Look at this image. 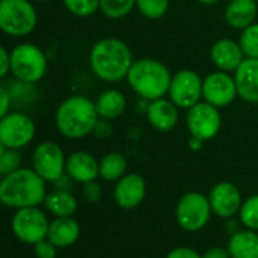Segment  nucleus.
<instances>
[{
	"mask_svg": "<svg viewBox=\"0 0 258 258\" xmlns=\"http://www.w3.org/2000/svg\"><path fill=\"white\" fill-rule=\"evenodd\" d=\"M45 180L33 168H20L0 181V201L9 209L38 207L45 201Z\"/></svg>",
	"mask_w": 258,
	"mask_h": 258,
	"instance_id": "f257e3e1",
	"label": "nucleus"
},
{
	"mask_svg": "<svg viewBox=\"0 0 258 258\" xmlns=\"http://www.w3.org/2000/svg\"><path fill=\"white\" fill-rule=\"evenodd\" d=\"M133 62L128 45L118 38L100 39L89 54L92 73L104 82H119L127 77Z\"/></svg>",
	"mask_w": 258,
	"mask_h": 258,
	"instance_id": "f03ea898",
	"label": "nucleus"
},
{
	"mask_svg": "<svg viewBox=\"0 0 258 258\" xmlns=\"http://www.w3.org/2000/svg\"><path fill=\"white\" fill-rule=\"evenodd\" d=\"M98 112L95 103L83 95H73L65 98L54 115L57 130L70 139H82L94 133L98 122Z\"/></svg>",
	"mask_w": 258,
	"mask_h": 258,
	"instance_id": "7ed1b4c3",
	"label": "nucleus"
},
{
	"mask_svg": "<svg viewBox=\"0 0 258 258\" xmlns=\"http://www.w3.org/2000/svg\"><path fill=\"white\" fill-rule=\"evenodd\" d=\"M127 82L141 98L154 101L169 94L172 74L163 62L144 57L133 62L127 74Z\"/></svg>",
	"mask_w": 258,
	"mask_h": 258,
	"instance_id": "20e7f679",
	"label": "nucleus"
},
{
	"mask_svg": "<svg viewBox=\"0 0 258 258\" xmlns=\"http://www.w3.org/2000/svg\"><path fill=\"white\" fill-rule=\"evenodd\" d=\"M38 23V14L30 0H0V27L15 38L33 32Z\"/></svg>",
	"mask_w": 258,
	"mask_h": 258,
	"instance_id": "39448f33",
	"label": "nucleus"
},
{
	"mask_svg": "<svg viewBox=\"0 0 258 258\" xmlns=\"http://www.w3.org/2000/svg\"><path fill=\"white\" fill-rule=\"evenodd\" d=\"M48 60L45 53L35 44H18L11 51V73L15 79L36 83L47 73Z\"/></svg>",
	"mask_w": 258,
	"mask_h": 258,
	"instance_id": "423d86ee",
	"label": "nucleus"
},
{
	"mask_svg": "<svg viewBox=\"0 0 258 258\" xmlns=\"http://www.w3.org/2000/svg\"><path fill=\"white\" fill-rule=\"evenodd\" d=\"M212 206L209 197L200 192H187L183 195L175 209L177 224L189 233L203 230L212 216Z\"/></svg>",
	"mask_w": 258,
	"mask_h": 258,
	"instance_id": "0eeeda50",
	"label": "nucleus"
},
{
	"mask_svg": "<svg viewBox=\"0 0 258 258\" xmlns=\"http://www.w3.org/2000/svg\"><path fill=\"white\" fill-rule=\"evenodd\" d=\"M50 222L47 215L38 207L20 209L12 216V231L26 245H36L47 239Z\"/></svg>",
	"mask_w": 258,
	"mask_h": 258,
	"instance_id": "6e6552de",
	"label": "nucleus"
},
{
	"mask_svg": "<svg viewBox=\"0 0 258 258\" xmlns=\"http://www.w3.org/2000/svg\"><path fill=\"white\" fill-rule=\"evenodd\" d=\"M35 138V122L23 112H9L0 121V145L21 150Z\"/></svg>",
	"mask_w": 258,
	"mask_h": 258,
	"instance_id": "1a4fd4ad",
	"label": "nucleus"
},
{
	"mask_svg": "<svg viewBox=\"0 0 258 258\" xmlns=\"http://www.w3.org/2000/svg\"><path fill=\"white\" fill-rule=\"evenodd\" d=\"M32 168L41 175L45 181L53 183L59 177L65 174L67 168V157L62 148L51 141L41 142L32 156Z\"/></svg>",
	"mask_w": 258,
	"mask_h": 258,
	"instance_id": "9d476101",
	"label": "nucleus"
},
{
	"mask_svg": "<svg viewBox=\"0 0 258 258\" xmlns=\"http://www.w3.org/2000/svg\"><path fill=\"white\" fill-rule=\"evenodd\" d=\"M203 79L194 70H181L172 76L169 100L181 109H190L203 98Z\"/></svg>",
	"mask_w": 258,
	"mask_h": 258,
	"instance_id": "9b49d317",
	"label": "nucleus"
},
{
	"mask_svg": "<svg viewBox=\"0 0 258 258\" xmlns=\"http://www.w3.org/2000/svg\"><path fill=\"white\" fill-rule=\"evenodd\" d=\"M186 122L190 136L200 138L203 141H210L219 133L222 118L218 107L207 101H200L189 109Z\"/></svg>",
	"mask_w": 258,
	"mask_h": 258,
	"instance_id": "f8f14e48",
	"label": "nucleus"
},
{
	"mask_svg": "<svg viewBox=\"0 0 258 258\" xmlns=\"http://www.w3.org/2000/svg\"><path fill=\"white\" fill-rule=\"evenodd\" d=\"M237 95L236 79L230 73L216 71L209 74L203 82V98L218 109L230 106Z\"/></svg>",
	"mask_w": 258,
	"mask_h": 258,
	"instance_id": "ddd939ff",
	"label": "nucleus"
},
{
	"mask_svg": "<svg viewBox=\"0 0 258 258\" xmlns=\"http://www.w3.org/2000/svg\"><path fill=\"white\" fill-rule=\"evenodd\" d=\"M209 201L212 212L224 219H230L237 215L243 204L239 187L230 181H221L215 184L210 190Z\"/></svg>",
	"mask_w": 258,
	"mask_h": 258,
	"instance_id": "4468645a",
	"label": "nucleus"
},
{
	"mask_svg": "<svg viewBox=\"0 0 258 258\" xmlns=\"http://www.w3.org/2000/svg\"><path fill=\"white\" fill-rule=\"evenodd\" d=\"M145 180L139 174H125L121 180L116 181L113 189V200L121 209L132 210L145 200Z\"/></svg>",
	"mask_w": 258,
	"mask_h": 258,
	"instance_id": "2eb2a0df",
	"label": "nucleus"
},
{
	"mask_svg": "<svg viewBox=\"0 0 258 258\" xmlns=\"http://www.w3.org/2000/svg\"><path fill=\"white\" fill-rule=\"evenodd\" d=\"M210 57L219 71H225V73L234 71L236 73L237 68L245 60V53L239 42H236L233 39L222 38V39H218L212 45Z\"/></svg>",
	"mask_w": 258,
	"mask_h": 258,
	"instance_id": "dca6fc26",
	"label": "nucleus"
},
{
	"mask_svg": "<svg viewBox=\"0 0 258 258\" xmlns=\"http://www.w3.org/2000/svg\"><path fill=\"white\" fill-rule=\"evenodd\" d=\"M65 172L76 183H91L100 177V162L86 151H74L67 157Z\"/></svg>",
	"mask_w": 258,
	"mask_h": 258,
	"instance_id": "f3484780",
	"label": "nucleus"
},
{
	"mask_svg": "<svg viewBox=\"0 0 258 258\" xmlns=\"http://www.w3.org/2000/svg\"><path fill=\"white\" fill-rule=\"evenodd\" d=\"M234 79L239 97L248 103H258V57H245Z\"/></svg>",
	"mask_w": 258,
	"mask_h": 258,
	"instance_id": "a211bd4d",
	"label": "nucleus"
},
{
	"mask_svg": "<svg viewBox=\"0 0 258 258\" xmlns=\"http://www.w3.org/2000/svg\"><path fill=\"white\" fill-rule=\"evenodd\" d=\"M147 116L157 132H171L178 122V107L168 98H159L150 103Z\"/></svg>",
	"mask_w": 258,
	"mask_h": 258,
	"instance_id": "6ab92c4d",
	"label": "nucleus"
},
{
	"mask_svg": "<svg viewBox=\"0 0 258 258\" xmlns=\"http://www.w3.org/2000/svg\"><path fill=\"white\" fill-rule=\"evenodd\" d=\"M80 236V225L79 222L71 218H56L50 222L47 239L56 248H68L77 242Z\"/></svg>",
	"mask_w": 258,
	"mask_h": 258,
	"instance_id": "aec40b11",
	"label": "nucleus"
},
{
	"mask_svg": "<svg viewBox=\"0 0 258 258\" xmlns=\"http://www.w3.org/2000/svg\"><path fill=\"white\" fill-rule=\"evenodd\" d=\"M258 3L255 0H231L225 9V20L233 29L243 30L254 24Z\"/></svg>",
	"mask_w": 258,
	"mask_h": 258,
	"instance_id": "412c9836",
	"label": "nucleus"
},
{
	"mask_svg": "<svg viewBox=\"0 0 258 258\" xmlns=\"http://www.w3.org/2000/svg\"><path fill=\"white\" fill-rule=\"evenodd\" d=\"M227 249L231 258H258V234L252 230H240L230 236Z\"/></svg>",
	"mask_w": 258,
	"mask_h": 258,
	"instance_id": "4be33fe9",
	"label": "nucleus"
},
{
	"mask_svg": "<svg viewBox=\"0 0 258 258\" xmlns=\"http://www.w3.org/2000/svg\"><path fill=\"white\" fill-rule=\"evenodd\" d=\"M98 116L103 119H116L121 116L127 107V100L124 94L118 89H107L101 92L95 101Z\"/></svg>",
	"mask_w": 258,
	"mask_h": 258,
	"instance_id": "5701e85b",
	"label": "nucleus"
},
{
	"mask_svg": "<svg viewBox=\"0 0 258 258\" xmlns=\"http://www.w3.org/2000/svg\"><path fill=\"white\" fill-rule=\"evenodd\" d=\"M47 210L56 218H71L77 210V200L68 190H51L44 201Z\"/></svg>",
	"mask_w": 258,
	"mask_h": 258,
	"instance_id": "b1692460",
	"label": "nucleus"
},
{
	"mask_svg": "<svg viewBox=\"0 0 258 258\" xmlns=\"http://www.w3.org/2000/svg\"><path fill=\"white\" fill-rule=\"evenodd\" d=\"M11 97L12 106L17 107H27L38 98V89L35 88V83H27L23 80L15 79L14 82H8L3 85Z\"/></svg>",
	"mask_w": 258,
	"mask_h": 258,
	"instance_id": "393cba45",
	"label": "nucleus"
},
{
	"mask_svg": "<svg viewBox=\"0 0 258 258\" xmlns=\"http://www.w3.org/2000/svg\"><path fill=\"white\" fill-rule=\"evenodd\" d=\"M127 160L121 153H107L100 160V177L106 181H118L125 175Z\"/></svg>",
	"mask_w": 258,
	"mask_h": 258,
	"instance_id": "a878e982",
	"label": "nucleus"
},
{
	"mask_svg": "<svg viewBox=\"0 0 258 258\" xmlns=\"http://www.w3.org/2000/svg\"><path fill=\"white\" fill-rule=\"evenodd\" d=\"M135 6H136V0H100L101 12L112 20H119L127 17Z\"/></svg>",
	"mask_w": 258,
	"mask_h": 258,
	"instance_id": "bb28decb",
	"label": "nucleus"
},
{
	"mask_svg": "<svg viewBox=\"0 0 258 258\" xmlns=\"http://www.w3.org/2000/svg\"><path fill=\"white\" fill-rule=\"evenodd\" d=\"M239 218L242 225H245L248 230L258 231V194L243 201Z\"/></svg>",
	"mask_w": 258,
	"mask_h": 258,
	"instance_id": "cd10ccee",
	"label": "nucleus"
},
{
	"mask_svg": "<svg viewBox=\"0 0 258 258\" xmlns=\"http://www.w3.org/2000/svg\"><path fill=\"white\" fill-rule=\"evenodd\" d=\"M136 8L144 17L150 20H157L168 12L169 0H136Z\"/></svg>",
	"mask_w": 258,
	"mask_h": 258,
	"instance_id": "c85d7f7f",
	"label": "nucleus"
},
{
	"mask_svg": "<svg viewBox=\"0 0 258 258\" xmlns=\"http://www.w3.org/2000/svg\"><path fill=\"white\" fill-rule=\"evenodd\" d=\"M239 44L246 57H258V23L242 30Z\"/></svg>",
	"mask_w": 258,
	"mask_h": 258,
	"instance_id": "c756f323",
	"label": "nucleus"
},
{
	"mask_svg": "<svg viewBox=\"0 0 258 258\" xmlns=\"http://www.w3.org/2000/svg\"><path fill=\"white\" fill-rule=\"evenodd\" d=\"M21 168V154L18 150L5 148L0 145V174L5 177Z\"/></svg>",
	"mask_w": 258,
	"mask_h": 258,
	"instance_id": "7c9ffc66",
	"label": "nucleus"
},
{
	"mask_svg": "<svg viewBox=\"0 0 258 258\" xmlns=\"http://www.w3.org/2000/svg\"><path fill=\"white\" fill-rule=\"evenodd\" d=\"M65 8L76 17H91L100 9V0H63Z\"/></svg>",
	"mask_w": 258,
	"mask_h": 258,
	"instance_id": "2f4dec72",
	"label": "nucleus"
},
{
	"mask_svg": "<svg viewBox=\"0 0 258 258\" xmlns=\"http://www.w3.org/2000/svg\"><path fill=\"white\" fill-rule=\"evenodd\" d=\"M82 195H83V198L89 204H95V203L101 201V198H103V189H101V186L97 181H91V183L83 184Z\"/></svg>",
	"mask_w": 258,
	"mask_h": 258,
	"instance_id": "473e14b6",
	"label": "nucleus"
},
{
	"mask_svg": "<svg viewBox=\"0 0 258 258\" xmlns=\"http://www.w3.org/2000/svg\"><path fill=\"white\" fill-rule=\"evenodd\" d=\"M56 249L57 248L48 239L41 240L39 243L33 245V254L36 258H56V254H57Z\"/></svg>",
	"mask_w": 258,
	"mask_h": 258,
	"instance_id": "72a5a7b5",
	"label": "nucleus"
},
{
	"mask_svg": "<svg viewBox=\"0 0 258 258\" xmlns=\"http://www.w3.org/2000/svg\"><path fill=\"white\" fill-rule=\"evenodd\" d=\"M166 258H203V255H200L197 251H194L192 248L187 246H181V248H175L172 249Z\"/></svg>",
	"mask_w": 258,
	"mask_h": 258,
	"instance_id": "f704fd0d",
	"label": "nucleus"
},
{
	"mask_svg": "<svg viewBox=\"0 0 258 258\" xmlns=\"http://www.w3.org/2000/svg\"><path fill=\"white\" fill-rule=\"evenodd\" d=\"M9 71H11V53L5 47H0V77H6Z\"/></svg>",
	"mask_w": 258,
	"mask_h": 258,
	"instance_id": "c9c22d12",
	"label": "nucleus"
},
{
	"mask_svg": "<svg viewBox=\"0 0 258 258\" xmlns=\"http://www.w3.org/2000/svg\"><path fill=\"white\" fill-rule=\"evenodd\" d=\"M11 107H12L11 97H9V94H8V91H6V88L2 86V88H0V116L8 115L9 110H11Z\"/></svg>",
	"mask_w": 258,
	"mask_h": 258,
	"instance_id": "e433bc0d",
	"label": "nucleus"
},
{
	"mask_svg": "<svg viewBox=\"0 0 258 258\" xmlns=\"http://www.w3.org/2000/svg\"><path fill=\"white\" fill-rule=\"evenodd\" d=\"M71 181H74V180L65 172L62 177H59L57 180L53 181V187L56 190H68V192H71Z\"/></svg>",
	"mask_w": 258,
	"mask_h": 258,
	"instance_id": "4c0bfd02",
	"label": "nucleus"
},
{
	"mask_svg": "<svg viewBox=\"0 0 258 258\" xmlns=\"http://www.w3.org/2000/svg\"><path fill=\"white\" fill-rule=\"evenodd\" d=\"M203 258H231L228 249H224V248H210L207 249L204 254H203Z\"/></svg>",
	"mask_w": 258,
	"mask_h": 258,
	"instance_id": "58836bf2",
	"label": "nucleus"
},
{
	"mask_svg": "<svg viewBox=\"0 0 258 258\" xmlns=\"http://www.w3.org/2000/svg\"><path fill=\"white\" fill-rule=\"evenodd\" d=\"M110 125H109V119H98V122H97V127H95V130H94V133L95 135H98L100 138H104V136H109L110 135Z\"/></svg>",
	"mask_w": 258,
	"mask_h": 258,
	"instance_id": "ea45409f",
	"label": "nucleus"
},
{
	"mask_svg": "<svg viewBox=\"0 0 258 258\" xmlns=\"http://www.w3.org/2000/svg\"><path fill=\"white\" fill-rule=\"evenodd\" d=\"M203 144H204V141H203V139H200V138L190 136V139H189V148H190V150H194V151L201 150Z\"/></svg>",
	"mask_w": 258,
	"mask_h": 258,
	"instance_id": "a19ab883",
	"label": "nucleus"
},
{
	"mask_svg": "<svg viewBox=\"0 0 258 258\" xmlns=\"http://www.w3.org/2000/svg\"><path fill=\"white\" fill-rule=\"evenodd\" d=\"M197 2L201 3V5H206V6H212V5H216L221 0H197Z\"/></svg>",
	"mask_w": 258,
	"mask_h": 258,
	"instance_id": "79ce46f5",
	"label": "nucleus"
},
{
	"mask_svg": "<svg viewBox=\"0 0 258 258\" xmlns=\"http://www.w3.org/2000/svg\"><path fill=\"white\" fill-rule=\"evenodd\" d=\"M35 2H48V0H35Z\"/></svg>",
	"mask_w": 258,
	"mask_h": 258,
	"instance_id": "37998d69",
	"label": "nucleus"
},
{
	"mask_svg": "<svg viewBox=\"0 0 258 258\" xmlns=\"http://www.w3.org/2000/svg\"><path fill=\"white\" fill-rule=\"evenodd\" d=\"M255 2H257V3H258V0H255Z\"/></svg>",
	"mask_w": 258,
	"mask_h": 258,
	"instance_id": "c03bdc74",
	"label": "nucleus"
}]
</instances>
